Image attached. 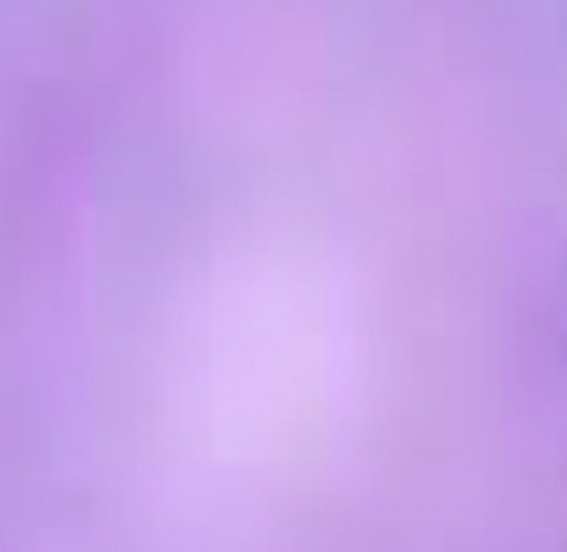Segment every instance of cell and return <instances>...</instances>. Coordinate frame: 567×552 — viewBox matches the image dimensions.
I'll return each mask as SVG.
<instances>
[{
	"label": "cell",
	"mask_w": 567,
	"mask_h": 552,
	"mask_svg": "<svg viewBox=\"0 0 567 552\" xmlns=\"http://www.w3.org/2000/svg\"><path fill=\"white\" fill-rule=\"evenodd\" d=\"M0 552H567V0H0Z\"/></svg>",
	"instance_id": "cell-1"
}]
</instances>
